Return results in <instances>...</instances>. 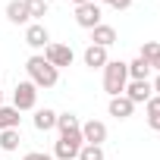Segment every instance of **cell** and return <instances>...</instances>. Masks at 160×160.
Listing matches in <instances>:
<instances>
[{
    "instance_id": "603a6c76",
    "label": "cell",
    "mask_w": 160,
    "mask_h": 160,
    "mask_svg": "<svg viewBox=\"0 0 160 160\" xmlns=\"http://www.w3.org/2000/svg\"><path fill=\"white\" fill-rule=\"evenodd\" d=\"M98 3H107V7H113V10H129L132 0H98Z\"/></svg>"
},
{
    "instance_id": "6da1fadb",
    "label": "cell",
    "mask_w": 160,
    "mask_h": 160,
    "mask_svg": "<svg viewBox=\"0 0 160 160\" xmlns=\"http://www.w3.org/2000/svg\"><path fill=\"white\" fill-rule=\"evenodd\" d=\"M25 69H28V82H32L35 88H53V85L60 82V69H53V66H50L41 53L28 57Z\"/></svg>"
},
{
    "instance_id": "9c48e42d",
    "label": "cell",
    "mask_w": 160,
    "mask_h": 160,
    "mask_svg": "<svg viewBox=\"0 0 160 160\" xmlns=\"http://www.w3.org/2000/svg\"><path fill=\"white\" fill-rule=\"evenodd\" d=\"M82 138H85V144H104L107 141V126L101 119H88V122H82Z\"/></svg>"
},
{
    "instance_id": "8fae6325",
    "label": "cell",
    "mask_w": 160,
    "mask_h": 160,
    "mask_svg": "<svg viewBox=\"0 0 160 160\" xmlns=\"http://www.w3.org/2000/svg\"><path fill=\"white\" fill-rule=\"evenodd\" d=\"M91 44H98V47H113L116 44V28L113 25H94L91 28Z\"/></svg>"
},
{
    "instance_id": "5bb4252c",
    "label": "cell",
    "mask_w": 160,
    "mask_h": 160,
    "mask_svg": "<svg viewBox=\"0 0 160 160\" xmlns=\"http://www.w3.org/2000/svg\"><path fill=\"white\" fill-rule=\"evenodd\" d=\"M35 129H38V132H50V129H57V113H53L50 107L38 110V113H35Z\"/></svg>"
},
{
    "instance_id": "4316f807",
    "label": "cell",
    "mask_w": 160,
    "mask_h": 160,
    "mask_svg": "<svg viewBox=\"0 0 160 160\" xmlns=\"http://www.w3.org/2000/svg\"><path fill=\"white\" fill-rule=\"evenodd\" d=\"M151 69H157V72H160V53H157V60L151 63Z\"/></svg>"
},
{
    "instance_id": "d6986e66",
    "label": "cell",
    "mask_w": 160,
    "mask_h": 160,
    "mask_svg": "<svg viewBox=\"0 0 160 160\" xmlns=\"http://www.w3.org/2000/svg\"><path fill=\"white\" fill-rule=\"evenodd\" d=\"M75 160H104V148L101 144H82Z\"/></svg>"
},
{
    "instance_id": "9a60e30c",
    "label": "cell",
    "mask_w": 160,
    "mask_h": 160,
    "mask_svg": "<svg viewBox=\"0 0 160 160\" xmlns=\"http://www.w3.org/2000/svg\"><path fill=\"white\" fill-rule=\"evenodd\" d=\"M129 66V78H132V82H141V78H148L151 75V63L148 60H141V57H135L132 63H126Z\"/></svg>"
},
{
    "instance_id": "7a4b0ae2",
    "label": "cell",
    "mask_w": 160,
    "mask_h": 160,
    "mask_svg": "<svg viewBox=\"0 0 160 160\" xmlns=\"http://www.w3.org/2000/svg\"><path fill=\"white\" fill-rule=\"evenodd\" d=\"M126 85H129V66L122 60H110L104 66V91L110 98H119L126 91Z\"/></svg>"
},
{
    "instance_id": "ba28073f",
    "label": "cell",
    "mask_w": 160,
    "mask_h": 160,
    "mask_svg": "<svg viewBox=\"0 0 160 160\" xmlns=\"http://www.w3.org/2000/svg\"><path fill=\"white\" fill-rule=\"evenodd\" d=\"M25 44L35 47V50H41V47L50 44V32L44 28V22H32V25L25 28Z\"/></svg>"
},
{
    "instance_id": "44dd1931",
    "label": "cell",
    "mask_w": 160,
    "mask_h": 160,
    "mask_svg": "<svg viewBox=\"0 0 160 160\" xmlns=\"http://www.w3.org/2000/svg\"><path fill=\"white\" fill-rule=\"evenodd\" d=\"M157 53H160V44H157V41H144L138 57H141V60H148V63H154V60H157Z\"/></svg>"
},
{
    "instance_id": "e0dca14e",
    "label": "cell",
    "mask_w": 160,
    "mask_h": 160,
    "mask_svg": "<svg viewBox=\"0 0 160 160\" xmlns=\"http://www.w3.org/2000/svg\"><path fill=\"white\" fill-rule=\"evenodd\" d=\"M19 144H22L19 129H7V132H0V151H19Z\"/></svg>"
},
{
    "instance_id": "484cf974",
    "label": "cell",
    "mask_w": 160,
    "mask_h": 160,
    "mask_svg": "<svg viewBox=\"0 0 160 160\" xmlns=\"http://www.w3.org/2000/svg\"><path fill=\"white\" fill-rule=\"evenodd\" d=\"M151 88H154V94L160 98V75H157V78H154V82H151Z\"/></svg>"
},
{
    "instance_id": "f1b7e54d",
    "label": "cell",
    "mask_w": 160,
    "mask_h": 160,
    "mask_svg": "<svg viewBox=\"0 0 160 160\" xmlns=\"http://www.w3.org/2000/svg\"><path fill=\"white\" fill-rule=\"evenodd\" d=\"M0 107H3V91H0Z\"/></svg>"
},
{
    "instance_id": "7402d4cb",
    "label": "cell",
    "mask_w": 160,
    "mask_h": 160,
    "mask_svg": "<svg viewBox=\"0 0 160 160\" xmlns=\"http://www.w3.org/2000/svg\"><path fill=\"white\" fill-rule=\"evenodd\" d=\"M144 110H148V116H160V98L151 94V101L144 104Z\"/></svg>"
},
{
    "instance_id": "3957f363",
    "label": "cell",
    "mask_w": 160,
    "mask_h": 160,
    "mask_svg": "<svg viewBox=\"0 0 160 160\" xmlns=\"http://www.w3.org/2000/svg\"><path fill=\"white\" fill-rule=\"evenodd\" d=\"M82 144H85L82 129L66 132V135H60V141L53 144V157H57V160H75V157H78V151H82Z\"/></svg>"
},
{
    "instance_id": "5b68a950",
    "label": "cell",
    "mask_w": 160,
    "mask_h": 160,
    "mask_svg": "<svg viewBox=\"0 0 160 160\" xmlns=\"http://www.w3.org/2000/svg\"><path fill=\"white\" fill-rule=\"evenodd\" d=\"M44 60H47L53 69H63V66H72L75 53H72L69 44H47V47H44Z\"/></svg>"
},
{
    "instance_id": "277c9868",
    "label": "cell",
    "mask_w": 160,
    "mask_h": 160,
    "mask_svg": "<svg viewBox=\"0 0 160 160\" xmlns=\"http://www.w3.org/2000/svg\"><path fill=\"white\" fill-rule=\"evenodd\" d=\"M35 104H38V88L32 82H19L13 88V107L22 113V110H35Z\"/></svg>"
},
{
    "instance_id": "cb8c5ba5",
    "label": "cell",
    "mask_w": 160,
    "mask_h": 160,
    "mask_svg": "<svg viewBox=\"0 0 160 160\" xmlns=\"http://www.w3.org/2000/svg\"><path fill=\"white\" fill-rule=\"evenodd\" d=\"M22 160H53V157H50V154H44V151H28Z\"/></svg>"
},
{
    "instance_id": "f546056e",
    "label": "cell",
    "mask_w": 160,
    "mask_h": 160,
    "mask_svg": "<svg viewBox=\"0 0 160 160\" xmlns=\"http://www.w3.org/2000/svg\"><path fill=\"white\" fill-rule=\"evenodd\" d=\"M44 3H53V0H44Z\"/></svg>"
},
{
    "instance_id": "52a82bcc",
    "label": "cell",
    "mask_w": 160,
    "mask_h": 160,
    "mask_svg": "<svg viewBox=\"0 0 160 160\" xmlns=\"http://www.w3.org/2000/svg\"><path fill=\"white\" fill-rule=\"evenodd\" d=\"M132 104H148L151 101V94H154V88H151V82L148 78H141V82H132L129 78V85H126V91H122Z\"/></svg>"
},
{
    "instance_id": "8992f818",
    "label": "cell",
    "mask_w": 160,
    "mask_h": 160,
    "mask_svg": "<svg viewBox=\"0 0 160 160\" xmlns=\"http://www.w3.org/2000/svg\"><path fill=\"white\" fill-rule=\"evenodd\" d=\"M101 16H104V10H101V3H98V0L75 7V22L82 25V28H88V32H91L94 25H101Z\"/></svg>"
},
{
    "instance_id": "7c38bea8",
    "label": "cell",
    "mask_w": 160,
    "mask_h": 160,
    "mask_svg": "<svg viewBox=\"0 0 160 160\" xmlns=\"http://www.w3.org/2000/svg\"><path fill=\"white\" fill-rule=\"evenodd\" d=\"M7 19L13 25H25L32 16H28V7L22 3V0H10V3H7Z\"/></svg>"
},
{
    "instance_id": "30bf717a",
    "label": "cell",
    "mask_w": 160,
    "mask_h": 160,
    "mask_svg": "<svg viewBox=\"0 0 160 160\" xmlns=\"http://www.w3.org/2000/svg\"><path fill=\"white\" fill-rule=\"evenodd\" d=\"M82 60H85V66H88V69H104V66L110 63V57H107V47H98V44H88Z\"/></svg>"
},
{
    "instance_id": "ffe728a7",
    "label": "cell",
    "mask_w": 160,
    "mask_h": 160,
    "mask_svg": "<svg viewBox=\"0 0 160 160\" xmlns=\"http://www.w3.org/2000/svg\"><path fill=\"white\" fill-rule=\"evenodd\" d=\"M22 3L28 7V16H32V19L47 16V7H50V3H44V0H22Z\"/></svg>"
},
{
    "instance_id": "2e32d148",
    "label": "cell",
    "mask_w": 160,
    "mask_h": 160,
    "mask_svg": "<svg viewBox=\"0 0 160 160\" xmlns=\"http://www.w3.org/2000/svg\"><path fill=\"white\" fill-rule=\"evenodd\" d=\"M19 110L16 107H0V132H7V129H19Z\"/></svg>"
},
{
    "instance_id": "4fadbf2b",
    "label": "cell",
    "mask_w": 160,
    "mask_h": 160,
    "mask_svg": "<svg viewBox=\"0 0 160 160\" xmlns=\"http://www.w3.org/2000/svg\"><path fill=\"white\" fill-rule=\"evenodd\" d=\"M132 110H135V104H132L126 94L110 98V116H116V119H129V116H132Z\"/></svg>"
},
{
    "instance_id": "d4e9b609",
    "label": "cell",
    "mask_w": 160,
    "mask_h": 160,
    "mask_svg": "<svg viewBox=\"0 0 160 160\" xmlns=\"http://www.w3.org/2000/svg\"><path fill=\"white\" fill-rule=\"evenodd\" d=\"M148 126H151L154 132H160V116H148Z\"/></svg>"
},
{
    "instance_id": "83f0119b",
    "label": "cell",
    "mask_w": 160,
    "mask_h": 160,
    "mask_svg": "<svg viewBox=\"0 0 160 160\" xmlns=\"http://www.w3.org/2000/svg\"><path fill=\"white\" fill-rule=\"evenodd\" d=\"M72 3H75V7H82V3H91V0H72Z\"/></svg>"
},
{
    "instance_id": "ac0fdd59",
    "label": "cell",
    "mask_w": 160,
    "mask_h": 160,
    "mask_svg": "<svg viewBox=\"0 0 160 160\" xmlns=\"http://www.w3.org/2000/svg\"><path fill=\"white\" fill-rule=\"evenodd\" d=\"M57 129H60V135H66V132L82 129V122H78L75 113H57Z\"/></svg>"
}]
</instances>
